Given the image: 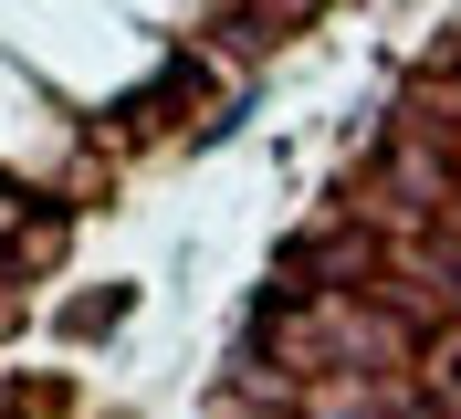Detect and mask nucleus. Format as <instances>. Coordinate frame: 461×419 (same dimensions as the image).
<instances>
[{
  "instance_id": "f257e3e1",
  "label": "nucleus",
  "mask_w": 461,
  "mask_h": 419,
  "mask_svg": "<svg viewBox=\"0 0 461 419\" xmlns=\"http://www.w3.org/2000/svg\"><path fill=\"white\" fill-rule=\"evenodd\" d=\"M420 388L461 419V325H430V335H420Z\"/></svg>"
}]
</instances>
